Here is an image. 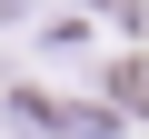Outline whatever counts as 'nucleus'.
Returning a JSON list of instances; mask_svg holds the SVG:
<instances>
[{"instance_id":"f257e3e1","label":"nucleus","mask_w":149,"mask_h":139,"mask_svg":"<svg viewBox=\"0 0 149 139\" xmlns=\"http://www.w3.org/2000/svg\"><path fill=\"white\" fill-rule=\"evenodd\" d=\"M119 99H129V109H149V60H129V70H119Z\"/></svg>"},{"instance_id":"f03ea898","label":"nucleus","mask_w":149,"mask_h":139,"mask_svg":"<svg viewBox=\"0 0 149 139\" xmlns=\"http://www.w3.org/2000/svg\"><path fill=\"white\" fill-rule=\"evenodd\" d=\"M0 20H20V0H0Z\"/></svg>"}]
</instances>
